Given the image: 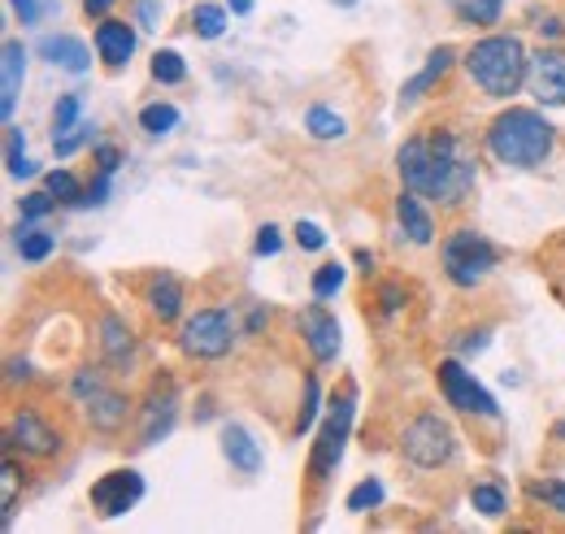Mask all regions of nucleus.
Here are the masks:
<instances>
[{
	"mask_svg": "<svg viewBox=\"0 0 565 534\" xmlns=\"http://www.w3.org/2000/svg\"><path fill=\"white\" fill-rule=\"evenodd\" d=\"M492 161L504 170H540L553 148H557V127L548 122L544 109H526V105H509L504 114H495L483 135Z\"/></svg>",
	"mask_w": 565,
	"mask_h": 534,
	"instance_id": "1",
	"label": "nucleus"
},
{
	"mask_svg": "<svg viewBox=\"0 0 565 534\" xmlns=\"http://www.w3.org/2000/svg\"><path fill=\"white\" fill-rule=\"evenodd\" d=\"M461 66H466L470 83H475L483 96L509 100V96H518L522 83H526L531 53H526L522 35H513V31H492V35H483V40H475V44L466 49Z\"/></svg>",
	"mask_w": 565,
	"mask_h": 534,
	"instance_id": "2",
	"label": "nucleus"
},
{
	"mask_svg": "<svg viewBox=\"0 0 565 534\" xmlns=\"http://www.w3.org/2000/svg\"><path fill=\"white\" fill-rule=\"evenodd\" d=\"M430 157H435V204L457 209V204L470 201V192L479 183L475 143L452 127H435L430 131Z\"/></svg>",
	"mask_w": 565,
	"mask_h": 534,
	"instance_id": "3",
	"label": "nucleus"
},
{
	"mask_svg": "<svg viewBox=\"0 0 565 534\" xmlns=\"http://www.w3.org/2000/svg\"><path fill=\"white\" fill-rule=\"evenodd\" d=\"M353 417H356V383L353 378H344V387L327 400V417H322V426H318V439H313V448H309V482L313 487H322L340 461H344V448H349V439H353Z\"/></svg>",
	"mask_w": 565,
	"mask_h": 534,
	"instance_id": "4",
	"label": "nucleus"
},
{
	"mask_svg": "<svg viewBox=\"0 0 565 534\" xmlns=\"http://www.w3.org/2000/svg\"><path fill=\"white\" fill-rule=\"evenodd\" d=\"M439 261H444V274H448L452 287L475 291V287L500 266V248H495L483 231H475V226H457V231L439 244Z\"/></svg>",
	"mask_w": 565,
	"mask_h": 534,
	"instance_id": "5",
	"label": "nucleus"
},
{
	"mask_svg": "<svg viewBox=\"0 0 565 534\" xmlns=\"http://www.w3.org/2000/svg\"><path fill=\"white\" fill-rule=\"evenodd\" d=\"M401 457L414 469H444L457 457V430H452V421L439 417L435 408L418 413L401 430Z\"/></svg>",
	"mask_w": 565,
	"mask_h": 534,
	"instance_id": "6",
	"label": "nucleus"
},
{
	"mask_svg": "<svg viewBox=\"0 0 565 534\" xmlns=\"http://www.w3.org/2000/svg\"><path fill=\"white\" fill-rule=\"evenodd\" d=\"M235 348V318L231 309H196L179 327V352L188 361H222Z\"/></svg>",
	"mask_w": 565,
	"mask_h": 534,
	"instance_id": "7",
	"label": "nucleus"
},
{
	"mask_svg": "<svg viewBox=\"0 0 565 534\" xmlns=\"http://www.w3.org/2000/svg\"><path fill=\"white\" fill-rule=\"evenodd\" d=\"M435 383H439V396L452 404L457 413H470V417H488L495 421L500 417V404L495 396L457 361V356H444L439 365H435Z\"/></svg>",
	"mask_w": 565,
	"mask_h": 534,
	"instance_id": "8",
	"label": "nucleus"
},
{
	"mask_svg": "<svg viewBox=\"0 0 565 534\" xmlns=\"http://www.w3.org/2000/svg\"><path fill=\"white\" fill-rule=\"evenodd\" d=\"M143 495H148V482H143L140 469H109V473H100V478L92 482L87 504L96 509V517L114 522V517H127Z\"/></svg>",
	"mask_w": 565,
	"mask_h": 534,
	"instance_id": "9",
	"label": "nucleus"
},
{
	"mask_svg": "<svg viewBox=\"0 0 565 534\" xmlns=\"http://www.w3.org/2000/svg\"><path fill=\"white\" fill-rule=\"evenodd\" d=\"M9 448H22L26 457H35V461H53L57 452H62V430L44 417V413H35V408H18L13 417H9V439H4Z\"/></svg>",
	"mask_w": 565,
	"mask_h": 534,
	"instance_id": "10",
	"label": "nucleus"
},
{
	"mask_svg": "<svg viewBox=\"0 0 565 534\" xmlns=\"http://www.w3.org/2000/svg\"><path fill=\"white\" fill-rule=\"evenodd\" d=\"M296 331H300L305 348H309V356H313L318 365H331V361L340 356L344 331H340V318H335L322 300H313V305H305V309L296 313Z\"/></svg>",
	"mask_w": 565,
	"mask_h": 534,
	"instance_id": "11",
	"label": "nucleus"
},
{
	"mask_svg": "<svg viewBox=\"0 0 565 534\" xmlns=\"http://www.w3.org/2000/svg\"><path fill=\"white\" fill-rule=\"evenodd\" d=\"M174 421H179V387H174L170 378H157L140 404V439H136V444H140V448L161 444V439L174 430Z\"/></svg>",
	"mask_w": 565,
	"mask_h": 534,
	"instance_id": "12",
	"label": "nucleus"
},
{
	"mask_svg": "<svg viewBox=\"0 0 565 534\" xmlns=\"http://www.w3.org/2000/svg\"><path fill=\"white\" fill-rule=\"evenodd\" d=\"M526 87L544 109H565V49L548 44L531 53V70H526Z\"/></svg>",
	"mask_w": 565,
	"mask_h": 534,
	"instance_id": "13",
	"label": "nucleus"
},
{
	"mask_svg": "<svg viewBox=\"0 0 565 534\" xmlns=\"http://www.w3.org/2000/svg\"><path fill=\"white\" fill-rule=\"evenodd\" d=\"M396 170L401 183L409 192H418L423 201H435V157H430V135H409L396 148Z\"/></svg>",
	"mask_w": 565,
	"mask_h": 534,
	"instance_id": "14",
	"label": "nucleus"
},
{
	"mask_svg": "<svg viewBox=\"0 0 565 534\" xmlns=\"http://www.w3.org/2000/svg\"><path fill=\"white\" fill-rule=\"evenodd\" d=\"M92 40H96V57H100L105 66L122 70V66H131V57H136V40H140V35H136L131 22H122V18L109 13V18L96 22V35H92Z\"/></svg>",
	"mask_w": 565,
	"mask_h": 534,
	"instance_id": "15",
	"label": "nucleus"
},
{
	"mask_svg": "<svg viewBox=\"0 0 565 534\" xmlns=\"http://www.w3.org/2000/svg\"><path fill=\"white\" fill-rule=\"evenodd\" d=\"M26 44L22 40H4L0 49V118L4 127L13 122V109H18V96H22V83H26Z\"/></svg>",
	"mask_w": 565,
	"mask_h": 534,
	"instance_id": "16",
	"label": "nucleus"
},
{
	"mask_svg": "<svg viewBox=\"0 0 565 534\" xmlns=\"http://www.w3.org/2000/svg\"><path fill=\"white\" fill-rule=\"evenodd\" d=\"M217 444H222L226 466L235 469V473H244V478H257V473H262V466H266L262 444H257V439H253V430H248V426H239V421H226Z\"/></svg>",
	"mask_w": 565,
	"mask_h": 534,
	"instance_id": "17",
	"label": "nucleus"
},
{
	"mask_svg": "<svg viewBox=\"0 0 565 534\" xmlns=\"http://www.w3.org/2000/svg\"><path fill=\"white\" fill-rule=\"evenodd\" d=\"M35 53L49 62V66L66 70V74H87L92 70V53H87V44L71 35V31H57V35H44L40 44H35Z\"/></svg>",
	"mask_w": 565,
	"mask_h": 534,
	"instance_id": "18",
	"label": "nucleus"
},
{
	"mask_svg": "<svg viewBox=\"0 0 565 534\" xmlns=\"http://www.w3.org/2000/svg\"><path fill=\"white\" fill-rule=\"evenodd\" d=\"M452 66H457V49H452V44L430 49V53H426V66L418 70L405 87H401V109H414V105H418L426 92H430V87H435V83H439Z\"/></svg>",
	"mask_w": 565,
	"mask_h": 534,
	"instance_id": "19",
	"label": "nucleus"
},
{
	"mask_svg": "<svg viewBox=\"0 0 565 534\" xmlns=\"http://www.w3.org/2000/svg\"><path fill=\"white\" fill-rule=\"evenodd\" d=\"M100 352L122 374L136 365V334H131L122 313H100Z\"/></svg>",
	"mask_w": 565,
	"mask_h": 534,
	"instance_id": "20",
	"label": "nucleus"
},
{
	"mask_svg": "<svg viewBox=\"0 0 565 534\" xmlns=\"http://www.w3.org/2000/svg\"><path fill=\"white\" fill-rule=\"evenodd\" d=\"M396 222H401V231H405V239L409 244H435V217H430V209L418 192H409V188H401V196H396Z\"/></svg>",
	"mask_w": 565,
	"mask_h": 534,
	"instance_id": "21",
	"label": "nucleus"
},
{
	"mask_svg": "<svg viewBox=\"0 0 565 534\" xmlns=\"http://www.w3.org/2000/svg\"><path fill=\"white\" fill-rule=\"evenodd\" d=\"M143 300H148V313H152L157 322H174V318L183 313V282H179L174 274H152Z\"/></svg>",
	"mask_w": 565,
	"mask_h": 534,
	"instance_id": "22",
	"label": "nucleus"
},
{
	"mask_svg": "<svg viewBox=\"0 0 565 534\" xmlns=\"http://www.w3.org/2000/svg\"><path fill=\"white\" fill-rule=\"evenodd\" d=\"M83 408H87L92 430H100V435H118L127 426V417H131V400L122 392H114V387H105L96 400L83 404Z\"/></svg>",
	"mask_w": 565,
	"mask_h": 534,
	"instance_id": "23",
	"label": "nucleus"
},
{
	"mask_svg": "<svg viewBox=\"0 0 565 534\" xmlns=\"http://www.w3.org/2000/svg\"><path fill=\"white\" fill-rule=\"evenodd\" d=\"M13 244H18V257H22L26 266H44V261L57 253V235H53V231H44L40 222H18Z\"/></svg>",
	"mask_w": 565,
	"mask_h": 534,
	"instance_id": "24",
	"label": "nucleus"
},
{
	"mask_svg": "<svg viewBox=\"0 0 565 534\" xmlns=\"http://www.w3.org/2000/svg\"><path fill=\"white\" fill-rule=\"evenodd\" d=\"M305 135L318 139V143H335V139L349 135V122H344V114H335L331 105H309V109H305Z\"/></svg>",
	"mask_w": 565,
	"mask_h": 534,
	"instance_id": "25",
	"label": "nucleus"
},
{
	"mask_svg": "<svg viewBox=\"0 0 565 534\" xmlns=\"http://www.w3.org/2000/svg\"><path fill=\"white\" fill-rule=\"evenodd\" d=\"M226 26H231V9L226 4H217V0H196L192 4V31H196V40H222Z\"/></svg>",
	"mask_w": 565,
	"mask_h": 534,
	"instance_id": "26",
	"label": "nucleus"
},
{
	"mask_svg": "<svg viewBox=\"0 0 565 534\" xmlns=\"http://www.w3.org/2000/svg\"><path fill=\"white\" fill-rule=\"evenodd\" d=\"M179 122H183V114H179V105H170V100H152V105L140 109V131L148 135V139L170 135Z\"/></svg>",
	"mask_w": 565,
	"mask_h": 534,
	"instance_id": "27",
	"label": "nucleus"
},
{
	"mask_svg": "<svg viewBox=\"0 0 565 534\" xmlns=\"http://www.w3.org/2000/svg\"><path fill=\"white\" fill-rule=\"evenodd\" d=\"M470 509L483 513V517H504L509 513V491L495 478H483V482L470 487Z\"/></svg>",
	"mask_w": 565,
	"mask_h": 534,
	"instance_id": "28",
	"label": "nucleus"
},
{
	"mask_svg": "<svg viewBox=\"0 0 565 534\" xmlns=\"http://www.w3.org/2000/svg\"><path fill=\"white\" fill-rule=\"evenodd\" d=\"M4 170H9V179H35L40 174L35 161L26 157V139L13 122H9V135H4Z\"/></svg>",
	"mask_w": 565,
	"mask_h": 534,
	"instance_id": "29",
	"label": "nucleus"
},
{
	"mask_svg": "<svg viewBox=\"0 0 565 534\" xmlns=\"http://www.w3.org/2000/svg\"><path fill=\"white\" fill-rule=\"evenodd\" d=\"M344 282H349V266L344 261H327V266L313 269V278H309V291H313V300H335L340 291H344Z\"/></svg>",
	"mask_w": 565,
	"mask_h": 534,
	"instance_id": "30",
	"label": "nucleus"
},
{
	"mask_svg": "<svg viewBox=\"0 0 565 534\" xmlns=\"http://www.w3.org/2000/svg\"><path fill=\"white\" fill-rule=\"evenodd\" d=\"M452 13L466 26H495L504 13V0H452Z\"/></svg>",
	"mask_w": 565,
	"mask_h": 534,
	"instance_id": "31",
	"label": "nucleus"
},
{
	"mask_svg": "<svg viewBox=\"0 0 565 534\" xmlns=\"http://www.w3.org/2000/svg\"><path fill=\"white\" fill-rule=\"evenodd\" d=\"M383 500H387V487H383V478H361L353 491H349V500H344V509L349 513H374V509H383Z\"/></svg>",
	"mask_w": 565,
	"mask_h": 534,
	"instance_id": "32",
	"label": "nucleus"
},
{
	"mask_svg": "<svg viewBox=\"0 0 565 534\" xmlns=\"http://www.w3.org/2000/svg\"><path fill=\"white\" fill-rule=\"evenodd\" d=\"M18 495H22V469H18L13 457H4V466H0V522H4V526L13 522Z\"/></svg>",
	"mask_w": 565,
	"mask_h": 534,
	"instance_id": "33",
	"label": "nucleus"
},
{
	"mask_svg": "<svg viewBox=\"0 0 565 534\" xmlns=\"http://www.w3.org/2000/svg\"><path fill=\"white\" fill-rule=\"evenodd\" d=\"M318 413H322V383H318V374H305V400L296 408V439L300 435H309V426L318 421Z\"/></svg>",
	"mask_w": 565,
	"mask_h": 534,
	"instance_id": "34",
	"label": "nucleus"
},
{
	"mask_svg": "<svg viewBox=\"0 0 565 534\" xmlns=\"http://www.w3.org/2000/svg\"><path fill=\"white\" fill-rule=\"evenodd\" d=\"M152 78L166 83V87H179V83L188 78L183 53H174V49H157V53H152Z\"/></svg>",
	"mask_w": 565,
	"mask_h": 534,
	"instance_id": "35",
	"label": "nucleus"
},
{
	"mask_svg": "<svg viewBox=\"0 0 565 534\" xmlns=\"http://www.w3.org/2000/svg\"><path fill=\"white\" fill-rule=\"evenodd\" d=\"M526 495L531 500H544L557 517H565V478H531L526 482Z\"/></svg>",
	"mask_w": 565,
	"mask_h": 534,
	"instance_id": "36",
	"label": "nucleus"
},
{
	"mask_svg": "<svg viewBox=\"0 0 565 534\" xmlns=\"http://www.w3.org/2000/svg\"><path fill=\"white\" fill-rule=\"evenodd\" d=\"M78 122H83V96H78V92H66V96H57V105H53V135L74 131Z\"/></svg>",
	"mask_w": 565,
	"mask_h": 534,
	"instance_id": "37",
	"label": "nucleus"
},
{
	"mask_svg": "<svg viewBox=\"0 0 565 534\" xmlns=\"http://www.w3.org/2000/svg\"><path fill=\"white\" fill-rule=\"evenodd\" d=\"M44 188L62 204L83 201V183H78V174H71V170H49V174H44Z\"/></svg>",
	"mask_w": 565,
	"mask_h": 534,
	"instance_id": "38",
	"label": "nucleus"
},
{
	"mask_svg": "<svg viewBox=\"0 0 565 534\" xmlns=\"http://www.w3.org/2000/svg\"><path fill=\"white\" fill-rule=\"evenodd\" d=\"M105 392V370H78L74 374V383H71V396H74V404H92L96 396Z\"/></svg>",
	"mask_w": 565,
	"mask_h": 534,
	"instance_id": "39",
	"label": "nucleus"
},
{
	"mask_svg": "<svg viewBox=\"0 0 565 534\" xmlns=\"http://www.w3.org/2000/svg\"><path fill=\"white\" fill-rule=\"evenodd\" d=\"M83 143H96V127H92V122H78L74 131L53 135V152H57V157H74Z\"/></svg>",
	"mask_w": 565,
	"mask_h": 534,
	"instance_id": "40",
	"label": "nucleus"
},
{
	"mask_svg": "<svg viewBox=\"0 0 565 534\" xmlns=\"http://www.w3.org/2000/svg\"><path fill=\"white\" fill-rule=\"evenodd\" d=\"M57 204H62V201H57V196L44 188V192H26L18 209H22V222H44V217H49Z\"/></svg>",
	"mask_w": 565,
	"mask_h": 534,
	"instance_id": "41",
	"label": "nucleus"
},
{
	"mask_svg": "<svg viewBox=\"0 0 565 534\" xmlns=\"http://www.w3.org/2000/svg\"><path fill=\"white\" fill-rule=\"evenodd\" d=\"M109 196H114V174L96 170V179L83 188V201L74 204V209H100V204H109Z\"/></svg>",
	"mask_w": 565,
	"mask_h": 534,
	"instance_id": "42",
	"label": "nucleus"
},
{
	"mask_svg": "<svg viewBox=\"0 0 565 534\" xmlns=\"http://www.w3.org/2000/svg\"><path fill=\"white\" fill-rule=\"evenodd\" d=\"M92 161H96V170H100V174H118L127 157H122V148H118V143H92Z\"/></svg>",
	"mask_w": 565,
	"mask_h": 534,
	"instance_id": "43",
	"label": "nucleus"
},
{
	"mask_svg": "<svg viewBox=\"0 0 565 534\" xmlns=\"http://www.w3.org/2000/svg\"><path fill=\"white\" fill-rule=\"evenodd\" d=\"M296 244H300L305 253H322V248H327V231H322L318 222L300 217V222H296Z\"/></svg>",
	"mask_w": 565,
	"mask_h": 534,
	"instance_id": "44",
	"label": "nucleus"
},
{
	"mask_svg": "<svg viewBox=\"0 0 565 534\" xmlns=\"http://www.w3.org/2000/svg\"><path fill=\"white\" fill-rule=\"evenodd\" d=\"M253 253L257 257H279L282 253V235L275 222H266V226H257V239H253Z\"/></svg>",
	"mask_w": 565,
	"mask_h": 534,
	"instance_id": "45",
	"label": "nucleus"
},
{
	"mask_svg": "<svg viewBox=\"0 0 565 534\" xmlns=\"http://www.w3.org/2000/svg\"><path fill=\"white\" fill-rule=\"evenodd\" d=\"M488 343H492V327H475V331H461L457 352L461 356H479V352H488Z\"/></svg>",
	"mask_w": 565,
	"mask_h": 534,
	"instance_id": "46",
	"label": "nucleus"
},
{
	"mask_svg": "<svg viewBox=\"0 0 565 534\" xmlns=\"http://www.w3.org/2000/svg\"><path fill=\"white\" fill-rule=\"evenodd\" d=\"M405 282H383L379 287V309H383V318H392V313H401L405 309Z\"/></svg>",
	"mask_w": 565,
	"mask_h": 534,
	"instance_id": "47",
	"label": "nucleus"
},
{
	"mask_svg": "<svg viewBox=\"0 0 565 534\" xmlns=\"http://www.w3.org/2000/svg\"><path fill=\"white\" fill-rule=\"evenodd\" d=\"M161 13H166V0H136V22H140L143 31H157Z\"/></svg>",
	"mask_w": 565,
	"mask_h": 534,
	"instance_id": "48",
	"label": "nucleus"
},
{
	"mask_svg": "<svg viewBox=\"0 0 565 534\" xmlns=\"http://www.w3.org/2000/svg\"><path fill=\"white\" fill-rule=\"evenodd\" d=\"M9 9L18 13V22H22V26H40V18L49 13V9H44V0H9Z\"/></svg>",
	"mask_w": 565,
	"mask_h": 534,
	"instance_id": "49",
	"label": "nucleus"
},
{
	"mask_svg": "<svg viewBox=\"0 0 565 534\" xmlns=\"http://www.w3.org/2000/svg\"><path fill=\"white\" fill-rule=\"evenodd\" d=\"M266 327H270V309L266 305H253L248 318H244V334H262Z\"/></svg>",
	"mask_w": 565,
	"mask_h": 534,
	"instance_id": "50",
	"label": "nucleus"
},
{
	"mask_svg": "<svg viewBox=\"0 0 565 534\" xmlns=\"http://www.w3.org/2000/svg\"><path fill=\"white\" fill-rule=\"evenodd\" d=\"M78 4H83V13H87L92 22H100V18H109V13H114V4H118V0H78Z\"/></svg>",
	"mask_w": 565,
	"mask_h": 534,
	"instance_id": "51",
	"label": "nucleus"
},
{
	"mask_svg": "<svg viewBox=\"0 0 565 534\" xmlns=\"http://www.w3.org/2000/svg\"><path fill=\"white\" fill-rule=\"evenodd\" d=\"M31 378V361L26 356H9V383H26Z\"/></svg>",
	"mask_w": 565,
	"mask_h": 534,
	"instance_id": "52",
	"label": "nucleus"
},
{
	"mask_svg": "<svg viewBox=\"0 0 565 534\" xmlns=\"http://www.w3.org/2000/svg\"><path fill=\"white\" fill-rule=\"evenodd\" d=\"M540 35H548V40H562V35H565V22L557 18V13H548V18L540 22Z\"/></svg>",
	"mask_w": 565,
	"mask_h": 534,
	"instance_id": "53",
	"label": "nucleus"
},
{
	"mask_svg": "<svg viewBox=\"0 0 565 534\" xmlns=\"http://www.w3.org/2000/svg\"><path fill=\"white\" fill-rule=\"evenodd\" d=\"M226 9H231L235 18H248V13L257 9V0H226Z\"/></svg>",
	"mask_w": 565,
	"mask_h": 534,
	"instance_id": "54",
	"label": "nucleus"
},
{
	"mask_svg": "<svg viewBox=\"0 0 565 534\" xmlns=\"http://www.w3.org/2000/svg\"><path fill=\"white\" fill-rule=\"evenodd\" d=\"M353 261H356V269H361V274H374V253H365V248H356V253H353Z\"/></svg>",
	"mask_w": 565,
	"mask_h": 534,
	"instance_id": "55",
	"label": "nucleus"
},
{
	"mask_svg": "<svg viewBox=\"0 0 565 534\" xmlns=\"http://www.w3.org/2000/svg\"><path fill=\"white\" fill-rule=\"evenodd\" d=\"M553 439H557V444H565V417H557V421H553Z\"/></svg>",
	"mask_w": 565,
	"mask_h": 534,
	"instance_id": "56",
	"label": "nucleus"
},
{
	"mask_svg": "<svg viewBox=\"0 0 565 534\" xmlns=\"http://www.w3.org/2000/svg\"><path fill=\"white\" fill-rule=\"evenodd\" d=\"M331 4H335V9H356L361 0H331Z\"/></svg>",
	"mask_w": 565,
	"mask_h": 534,
	"instance_id": "57",
	"label": "nucleus"
}]
</instances>
